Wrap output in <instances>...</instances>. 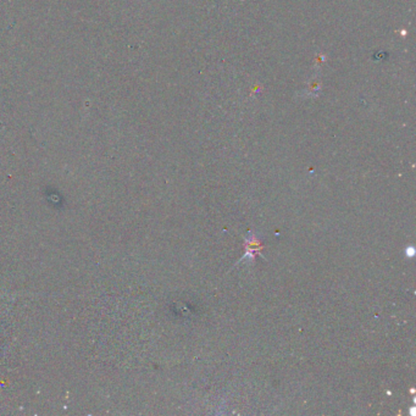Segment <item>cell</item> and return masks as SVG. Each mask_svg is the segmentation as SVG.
<instances>
[{
	"label": "cell",
	"instance_id": "1",
	"mask_svg": "<svg viewBox=\"0 0 416 416\" xmlns=\"http://www.w3.org/2000/svg\"><path fill=\"white\" fill-rule=\"evenodd\" d=\"M243 240H244V249H246V253H244V255L242 256V258L238 260V261L235 262L233 266H232V269L235 268L237 265L243 264V262H247L248 265H254L256 255L261 256L262 259L266 260V258L262 255V253H261V250L264 249V244H262V242L260 241L258 237H256L255 233H254L253 231H248V237H244Z\"/></svg>",
	"mask_w": 416,
	"mask_h": 416
},
{
	"label": "cell",
	"instance_id": "2",
	"mask_svg": "<svg viewBox=\"0 0 416 416\" xmlns=\"http://www.w3.org/2000/svg\"><path fill=\"white\" fill-rule=\"evenodd\" d=\"M405 255L408 256V258H412V256L415 255V248L414 247H406L405 248Z\"/></svg>",
	"mask_w": 416,
	"mask_h": 416
}]
</instances>
